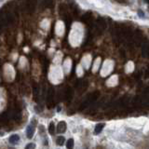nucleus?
I'll return each instance as SVG.
<instances>
[{
  "instance_id": "nucleus-4",
  "label": "nucleus",
  "mask_w": 149,
  "mask_h": 149,
  "mask_svg": "<svg viewBox=\"0 0 149 149\" xmlns=\"http://www.w3.org/2000/svg\"><path fill=\"white\" fill-rule=\"evenodd\" d=\"M34 130H35V129H34L32 126H29V127H28V129H27V137L28 138H32V137H33Z\"/></svg>"
},
{
  "instance_id": "nucleus-8",
  "label": "nucleus",
  "mask_w": 149,
  "mask_h": 149,
  "mask_svg": "<svg viewBox=\"0 0 149 149\" xmlns=\"http://www.w3.org/2000/svg\"><path fill=\"white\" fill-rule=\"evenodd\" d=\"M31 147H36V145H34V144H28V145H26V148H31Z\"/></svg>"
},
{
  "instance_id": "nucleus-6",
  "label": "nucleus",
  "mask_w": 149,
  "mask_h": 149,
  "mask_svg": "<svg viewBox=\"0 0 149 149\" xmlns=\"http://www.w3.org/2000/svg\"><path fill=\"white\" fill-rule=\"evenodd\" d=\"M74 145V140L73 139H69V140L67 141L66 143V146L68 147V148H72Z\"/></svg>"
},
{
  "instance_id": "nucleus-2",
  "label": "nucleus",
  "mask_w": 149,
  "mask_h": 149,
  "mask_svg": "<svg viewBox=\"0 0 149 149\" xmlns=\"http://www.w3.org/2000/svg\"><path fill=\"white\" fill-rule=\"evenodd\" d=\"M65 130H66V123L64 121L60 122L58 125V131L59 132H64Z\"/></svg>"
},
{
  "instance_id": "nucleus-5",
  "label": "nucleus",
  "mask_w": 149,
  "mask_h": 149,
  "mask_svg": "<svg viewBox=\"0 0 149 149\" xmlns=\"http://www.w3.org/2000/svg\"><path fill=\"white\" fill-rule=\"evenodd\" d=\"M64 142H65V139H64V136H59L57 138V143H59L60 145H63Z\"/></svg>"
},
{
  "instance_id": "nucleus-1",
  "label": "nucleus",
  "mask_w": 149,
  "mask_h": 149,
  "mask_svg": "<svg viewBox=\"0 0 149 149\" xmlns=\"http://www.w3.org/2000/svg\"><path fill=\"white\" fill-rule=\"evenodd\" d=\"M104 127V123H100V124H97V125H96V127H95L94 133L95 134H99L101 131H103Z\"/></svg>"
},
{
  "instance_id": "nucleus-9",
  "label": "nucleus",
  "mask_w": 149,
  "mask_h": 149,
  "mask_svg": "<svg viewBox=\"0 0 149 149\" xmlns=\"http://www.w3.org/2000/svg\"><path fill=\"white\" fill-rule=\"evenodd\" d=\"M139 15L140 17H143V12H142V10H139Z\"/></svg>"
},
{
  "instance_id": "nucleus-7",
  "label": "nucleus",
  "mask_w": 149,
  "mask_h": 149,
  "mask_svg": "<svg viewBox=\"0 0 149 149\" xmlns=\"http://www.w3.org/2000/svg\"><path fill=\"white\" fill-rule=\"evenodd\" d=\"M49 132H51L52 134L54 133V125H53V123H51V124L49 125Z\"/></svg>"
},
{
  "instance_id": "nucleus-3",
  "label": "nucleus",
  "mask_w": 149,
  "mask_h": 149,
  "mask_svg": "<svg viewBox=\"0 0 149 149\" xmlns=\"http://www.w3.org/2000/svg\"><path fill=\"white\" fill-rule=\"evenodd\" d=\"M9 142L12 143H18L19 141H20V136L17 135V134H14V135H11V136L9 137Z\"/></svg>"
},
{
  "instance_id": "nucleus-10",
  "label": "nucleus",
  "mask_w": 149,
  "mask_h": 149,
  "mask_svg": "<svg viewBox=\"0 0 149 149\" xmlns=\"http://www.w3.org/2000/svg\"><path fill=\"white\" fill-rule=\"evenodd\" d=\"M147 1H149V0H147Z\"/></svg>"
}]
</instances>
